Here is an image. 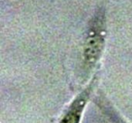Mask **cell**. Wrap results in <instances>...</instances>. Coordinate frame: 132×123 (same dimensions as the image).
Returning <instances> with one entry per match:
<instances>
[{
    "instance_id": "3957f363",
    "label": "cell",
    "mask_w": 132,
    "mask_h": 123,
    "mask_svg": "<svg viewBox=\"0 0 132 123\" xmlns=\"http://www.w3.org/2000/svg\"><path fill=\"white\" fill-rule=\"evenodd\" d=\"M95 103L101 111H102V113L106 116L109 121H110V123H129L118 111L117 109L103 93L99 92L96 95Z\"/></svg>"
},
{
    "instance_id": "6da1fadb",
    "label": "cell",
    "mask_w": 132,
    "mask_h": 123,
    "mask_svg": "<svg viewBox=\"0 0 132 123\" xmlns=\"http://www.w3.org/2000/svg\"><path fill=\"white\" fill-rule=\"evenodd\" d=\"M110 0H98L87 24L82 44V62L85 69H93L100 63L108 36V9Z\"/></svg>"
},
{
    "instance_id": "7a4b0ae2",
    "label": "cell",
    "mask_w": 132,
    "mask_h": 123,
    "mask_svg": "<svg viewBox=\"0 0 132 123\" xmlns=\"http://www.w3.org/2000/svg\"><path fill=\"white\" fill-rule=\"evenodd\" d=\"M99 81V71L94 72L89 83L72 100L61 116L58 123H81L85 108L90 101Z\"/></svg>"
}]
</instances>
